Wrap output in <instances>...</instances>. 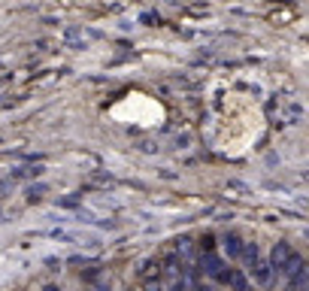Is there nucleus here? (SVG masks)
Here are the masks:
<instances>
[{"label":"nucleus","instance_id":"nucleus-1","mask_svg":"<svg viewBox=\"0 0 309 291\" xmlns=\"http://www.w3.org/2000/svg\"><path fill=\"white\" fill-rule=\"evenodd\" d=\"M46 291H58V288H52V285H49V288H46Z\"/></svg>","mask_w":309,"mask_h":291}]
</instances>
